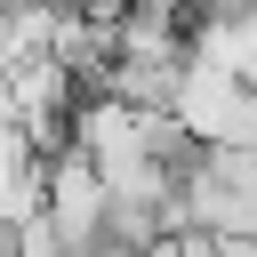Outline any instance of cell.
<instances>
[{
  "label": "cell",
  "instance_id": "6da1fadb",
  "mask_svg": "<svg viewBox=\"0 0 257 257\" xmlns=\"http://www.w3.org/2000/svg\"><path fill=\"white\" fill-rule=\"evenodd\" d=\"M80 257H128V249H112V241H96V249H80Z\"/></svg>",
  "mask_w": 257,
  "mask_h": 257
}]
</instances>
